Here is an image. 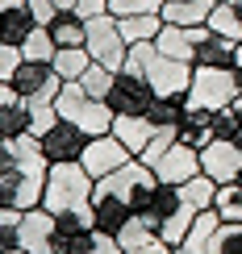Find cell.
<instances>
[{
	"label": "cell",
	"instance_id": "cell-16",
	"mask_svg": "<svg viewBox=\"0 0 242 254\" xmlns=\"http://www.w3.org/2000/svg\"><path fill=\"white\" fill-rule=\"evenodd\" d=\"M155 133H159V125L146 117V113H117V117H113V137H121V142L130 146L134 158H138L146 146H151Z\"/></svg>",
	"mask_w": 242,
	"mask_h": 254
},
{
	"label": "cell",
	"instance_id": "cell-44",
	"mask_svg": "<svg viewBox=\"0 0 242 254\" xmlns=\"http://www.w3.org/2000/svg\"><path fill=\"white\" fill-rule=\"evenodd\" d=\"M171 254H188V250H184V246H171Z\"/></svg>",
	"mask_w": 242,
	"mask_h": 254
},
{
	"label": "cell",
	"instance_id": "cell-32",
	"mask_svg": "<svg viewBox=\"0 0 242 254\" xmlns=\"http://www.w3.org/2000/svg\"><path fill=\"white\" fill-rule=\"evenodd\" d=\"M25 109H29V133H34V137H42L50 125H59L55 100H25Z\"/></svg>",
	"mask_w": 242,
	"mask_h": 254
},
{
	"label": "cell",
	"instance_id": "cell-13",
	"mask_svg": "<svg viewBox=\"0 0 242 254\" xmlns=\"http://www.w3.org/2000/svg\"><path fill=\"white\" fill-rule=\"evenodd\" d=\"M201 171L213 179V184H234L242 175V146L230 142V137H213L201 150Z\"/></svg>",
	"mask_w": 242,
	"mask_h": 254
},
{
	"label": "cell",
	"instance_id": "cell-29",
	"mask_svg": "<svg viewBox=\"0 0 242 254\" xmlns=\"http://www.w3.org/2000/svg\"><path fill=\"white\" fill-rule=\"evenodd\" d=\"M213 208L222 221H242V184H217V196H213Z\"/></svg>",
	"mask_w": 242,
	"mask_h": 254
},
{
	"label": "cell",
	"instance_id": "cell-1",
	"mask_svg": "<svg viewBox=\"0 0 242 254\" xmlns=\"http://www.w3.org/2000/svg\"><path fill=\"white\" fill-rule=\"evenodd\" d=\"M50 158L42 150V137H0V208H38L46 192Z\"/></svg>",
	"mask_w": 242,
	"mask_h": 254
},
{
	"label": "cell",
	"instance_id": "cell-46",
	"mask_svg": "<svg viewBox=\"0 0 242 254\" xmlns=\"http://www.w3.org/2000/svg\"><path fill=\"white\" fill-rule=\"evenodd\" d=\"M217 4H238V0H217Z\"/></svg>",
	"mask_w": 242,
	"mask_h": 254
},
{
	"label": "cell",
	"instance_id": "cell-35",
	"mask_svg": "<svg viewBox=\"0 0 242 254\" xmlns=\"http://www.w3.org/2000/svg\"><path fill=\"white\" fill-rule=\"evenodd\" d=\"M113 17H134V13H163V0H109Z\"/></svg>",
	"mask_w": 242,
	"mask_h": 254
},
{
	"label": "cell",
	"instance_id": "cell-19",
	"mask_svg": "<svg viewBox=\"0 0 242 254\" xmlns=\"http://www.w3.org/2000/svg\"><path fill=\"white\" fill-rule=\"evenodd\" d=\"M134 213H130V204L125 200H117V196H109V192H92V225L100 229V234H121V225L130 221Z\"/></svg>",
	"mask_w": 242,
	"mask_h": 254
},
{
	"label": "cell",
	"instance_id": "cell-45",
	"mask_svg": "<svg viewBox=\"0 0 242 254\" xmlns=\"http://www.w3.org/2000/svg\"><path fill=\"white\" fill-rule=\"evenodd\" d=\"M8 254H29V250H21V246H17V250H8Z\"/></svg>",
	"mask_w": 242,
	"mask_h": 254
},
{
	"label": "cell",
	"instance_id": "cell-42",
	"mask_svg": "<svg viewBox=\"0 0 242 254\" xmlns=\"http://www.w3.org/2000/svg\"><path fill=\"white\" fill-rule=\"evenodd\" d=\"M234 71H238V75H242V42H238V46H234Z\"/></svg>",
	"mask_w": 242,
	"mask_h": 254
},
{
	"label": "cell",
	"instance_id": "cell-12",
	"mask_svg": "<svg viewBox=\"0 0 242 254\" xmlns=\"http://www.w3.org/2000/svg\"><path fill=\"white\" fill-rule=\"evenodd\" d=\"M130 146L121 142V137H113V133H100V137H92L88 146H83V171H88L92 179H104V175H113L117 167L130 163Z\"/></svg>",
	"mask_w": 242,
	"mask_h": 254
},
{
	"label": "cell",
	"instance_id": "cell-47",
	"mask_svg": "<svg viewBox=\"0 0 242 254\" xmlns=\"http://www.w3.org/2000/svg\"><path fill=\"white\" fill-rule=\"evenodd\" d=\"M238 184H242V175H238Z\"/></svg>",
	"mask_w": 242,
	"mask_h": 254
},
{
	"label": "cell",
	"instance_id": "cell-5",
	"mask_svg": "<svg viewBox=\"0 0 242 254\" xmlns=\"http://www.w3.org/2000/svg\"><path fill=\"white\" fill-rule=\"evenodd\" d=\"M96 188H100V192H109V196H117V200H125L130 213H146L151 200H155V192H159V175H155L142 158H130V163L117 167L113 175L96 179Z\"/></svg>",
	"mask_w": 242,
	"mask_h": 254
},
{
	"label": "cell",
	"instance_id": "cell-34",
	"mask_svg": "<svg viewBox=\"0 0 242 254\" xmlns=\"http://www.w3.org/2000/svg\"><path fill=\"white\" fill-rule=\"evenodd\" d=\"M21 238V208H0V254L17 250Z\"/></svg>",
	"mask_w": 242,
	"mask_h": 254
},
{
	"label": "cell",
	"instance_id": "cell-6",
	"mask_svg": "<svg viewBox=\"0 0 242 254\" xmlns=\"http://www.w3.org/2000/svg\"><path fill=\"white\" fill-rule=\"evenodd\" d=\"M242 96L238 88V71L234 67H192V83H188V104L192 109H209L222 113Z\"/></svg>",
	"mask_w": 242,
	"mask_h": 254
},
{
	"label": "cell",
	"instance_id": "cell-20",
	"mask_svg": "<svg viewBox=\"0 0 242 254\" xmlns=\"http://www.w3.org/2000/svg\"><path fill=\"white\" fill-rule=\"evenodd\" d=\"M234 46H238V42L213 34V29L205 25L201 42H196V59H192V63H196V67H234Z\"/></svg>",
	"mask_w": 242,
	"mask_h": 254
},
{
	"label": "cell",
	"instance_id": "cell-27",
	"mask_svg": "<svg viewBox=\"0 0 242 254\" xmlns=\"http://www.w3.org/2000/svg\"><path fill=\"white\" fill-rule=\"evenodd\" d=\"M50 34H55L59 46H88V21L76 17V13L67 8V13H59V17H55Z\"/></svg>",
	"mask_w": 242,
	"mask_h": 254
},
{
	"label": "cell",
	"instance_id": "cell-17",
	"mask_svg": "<svg viewBox=\"0 0 242 254\" xmlns=\"http://www.w3.org/2000/svg\"><path fill=\"white\" fill-rule=\"evenodd\" d=\"M34 25L38 21H34V13H29V0H0V42L21 46Z\"/></svg>",
	"mask_w": 242,
	"mask_h": 254
},
{
	"label": "cell",
	"instance_id": "cell-33",
	"mask_svg": "<svg viewBox=\"0 0 242 254\" xmlns=\"http://www.w3.org/2000/svg\"><path fill=\"white\" fill-rule=\"evenodd\" d=\"M113 75H117V71H109V67H100V63H92V67L80 75V83H83V92H88V96H96V100H109Z\"/></svg>",
	"mask_w": 242,
	"mask_h": 254
},
{
	"label": "cell",
	"instance_id": "cell-43",
	"mask_svg": "<svg viewBox=\"0 0 242 254\" xmlns=\"http://www.w3.org/2000/svg\"><path fill=\"white\" fill-rule=\"evenodd\" d=\"M59 4V13H67V8H76V0H55Z\"/></svg>",
	"mask_w": 242,
	"mask_h": 254
},
{
	"label": "cell",
	"instance_id": "cell-10",
	"mask_svg": "<svg viewBox=\"0 0 242 254\" xmlns=\"http://www.w3.org/2000/svg\"><path fill=\"white\" fill-rule=\"evenodd\" d=\"M151 171L159 175V184L180 188V184H188V179L205 175V171H201V150L188 146V142H171V146H167V150L151 163Z\"/></svg>",
	"mask_w": 242,
	"mask_h": 254
},
{
	"label": "cell",
	"instance_id": "cell-3",
	"mask_svg": "<svg viewBox=\"0 0 242 254\" xmlns=\"http://www.w3.org/2000/svg\"><path fill=\"white\" fill-rule=\"evenodd\" d=\"M125 67L142 71L159 96H188V83H192V63L163 55L155 42H138V46H130Z\"/></svg>",
	"mask_w": 242,
	"mask_h": 254
},
{
	"label": "cell",
	"instance_id": "cell-2",
	"mask_svg": "<svg viewBox=\"0 0 242 254\" xmlns=\"http://www.w3.org/2000/svg\"><path fill=\"white\" fill-rule=\"evenodd\" d=\"M92 192L96 179L83 171V163H50L42 208L59 217V225H92Z\"/></svg>",
	"mask_w": 242,
	"mask_h": 254
},
{
	"label": "cell",
	"instance_id": "cell-38",
	"mask_svg": "<svg viewBox=\"0 0 242 254\" xmlns=\"http://www.w3.org/2000/svg\"><path fill=\"white\" fill-rule=\"evenodd\" d=\"M88 254H125V250H121V242H117V234H100V229H96V238H92V246H88Z\"/></svg>",
	"mask_w": 242,
	"mask_h": 254
},
{
	"label": "cell",
	"instance_id": "cell-49",
	"mask_svg": "<svg viewBox=\"0 0 242 254\" xmlns=\"http://www.w3.org/2000/svg\"><path fill=\"white\" fill-rule=\"evenodd\" d=\"M163 4H167V0H163Z\"/></svg>",
	"mask_w": 242,
	"mask_h": 254
},
{
	"label": "cell",
	"instance_id": "cell-40",
	"mask_svg": "<svg viewBox=\"0 0 242 254\" xmlns=\"http://www.w3.org/2000/svg\"><path fill=\"white\" fill-rule=\"evenodd\" d=\"M125 254H171V246H167L163 238H155V242H146V246H138V250H125Z\"/></svg>",
	"mask_w": 242,
	"mask_h": 254
},
{
	"label": "cell",
	"instance_id": "cell-26",
	"mask_svg": "<svg viewBox=\"0 0 242 254\" xmlns=\"http://www.w3.org/2000/svg\"><path fill=\"white\" fill-rule=\"evenodd\" d=\"M96 225H59L55 234V254H88Z\"/></svg>",
	"mask_w": 242,
	"mask_h": 254
},
{
	"label": "cell",
	"instance_id": "cell-30",
	"mask_svg": "<svg viewBox=\"0 0 242 254\" xmlns=\"http://www.w3.org/2000/svg\"><path fill=\"white\" fill-rule=\"evenodd\" d=\"M21 133H29V109L25 100H13L0 109V137H21Z\"/></svg>",
	"mask_w": 242,
	"mask_h": 254
},
{
	"label": "cell",
	"instance_id": "cell-25",
	"mask_svg": "<svg viewBox=\"0 0 242 254\" xmlns=\"http://www.w3.org/2000/svg\"><path fill=\"white\" fill-rule=\"evenodd\" d=\"M213 34H222L230 42H242V4H213V13L205 21Z\"/></svg>",
	"mask_w": 242,
	"mask_h": 254
},
{
	"label": "cell",
	"instance_id": "cell-7",
	"mask_svg": "<svg viewBox=\"0 0 242 254\" xmlns=\"http://www.w3.org/2000/svg\"><path fill=\"white\" fill-rule=\"evenodd\" d=\"M155 221H159V238L167 242V246H180L184 242V234L192 229V221H196V213L201 208L188 200L180 188H167V184H159V192H155V200H151V208H146Z\"/></svg>",
	"mask_w": 242,
	"mask_h": 254
},
{
	"label": "cell",
	"instance_id": "cell-9",
	"mask_svg": "<svg viewBox=\"0 0 242 254\" xmlns=\"http://www.w3.org/2000/svg\"><path fill=\"white\" fill-rule=\"evenodd\" d=\"M159 100V92L151 88V79L134 67H121L113 75V88H109V104L113 113H151V104Z\"/></svg>",
	"mask_w": 242,
	"mask_h": 254
},
{
	"label": "cell",
	"instance_id": "cell-15",
	"mask_svg": "<svg viewBox=\"0 0 242 254\" xmlns=\"http://www.w3.org/2000/svg\"><path fill=\"white\" fill-rule=\"evenodd\" d=\"M88 142L92 137L83 133L76 121H63V117H59V125H50V129L42 133V150H46L50 163H80Z\"/></svg>",
	"mask_w": 242,
	"mask_h": 254
},
{
	"label": "cell",
	"instance_id": "cell-23",
	"mask_svg": "<svg viewBox=\"0 0 242 254\" xmlns=\"http://www.w3.org/2000/svg\"><path fill=\"white\" fill-rule=\"evenodd\" d=\"M121 25V38L130 42V46H138V42H155L163 29V13H134V17H117Z\"/></svg>",
	"mask_w": 242,
	"mask_h": 254
},
{
	"label": "cell",
	"instance_id": "cell-36",
	"mask_svg": "<svg viewBox=\"0 0 242 254\" xmlns=\"http://www.w3.org/2000/svg\"><path fill=\"white\" fill-rule=\"evenodd\" d=\"M25 63V55H21V46H13V42H0V79H8L13 83L17 75V67Z\"/></svg>",
	"mask_w": 242,
	"mask_h": 254
},
{
	"label": "cell",
	"instance_id": "cell-48",
	"mask_svg": "<svg viewBox=\"0 0 242 254\" xmlns=\"http://www.w3.org/2000/svg\"><path fill=\"white\" fill-rule=\"evenodd\" d=\"M238 4H242V0H238Z\"/></svg>",
	"mask_w": 242,
	"mask_h": 254
},
{
	"label": "cell",
	"instance_id": "cell-24",
	"mask_svg": "<svg viewBox=\"0 0 242 254\" xmlns=\"http://www.w3.org/2000/svg\"><path fill=\"white\" fill-rule=\"evenodd\" d=\"M21 55H25L29 63H55L59 42H55V34H50V25H34L29 29L25 42H21Z\"/></svg>",
	"mask_w": 242,
	"mask_h": 254
},
{
	"label": "cell",
	"instance_id": "cell-31",
	"mask_svg": "<svg viewBox=\"0 0 242 254\" xmlns=\"http://www.w3.org/2000/svg\"><path fill=\"white\" fill-rule=\"evenodd\" d=\"M205 254H242V221H222V229Z\"/></svg>",
	"mask_w": 242,
	"mask_h": 254
},
{
	"label": "cell",
	"instance_id": "cell-22",
	"mask_svg": "<svg viewBox=\"0 0 242 254\" xmlns=\"http://www.w3.org/2000/svg\"><path fill=\"white\" fill-rule=\"evenodd\" d=\"M217 229H222V217H217V208H205V213H196L192 229L184 234L180 246H184L188 254H205V250H209V242L217 238Z\"/></svg>",
	"mask_w": 242,
	"mask_h": 254
},
{
	"label": "cell",
	"instance_id": "cell-18",
	"mask_svg": "<svg viewBox=\"0 0 242 254\" xmlns=\"http://www.w3.org/2000/svg\"><path fill=\"white\" fill-rule=\"evenodd\" d=\"M217 113H209V109H192V104L184 100V117H180V142L188 146H196V150H205L209 142L217 137Z\"/></svg>",
	"mask_w": 242,
	"mask_h": 254
},
{
	"label": "cell",
	"instance_id": "cell-41",
	"mask_svg": "<svg viewBox=\"0 0 242 254\" xmlns=\"http://www.w3.org/2000/svg\"><path fill=\"white\" fill-rule=\"evenodd\" d=\"M13 100H21V96H17V88H13L8 79H0V109H4V104H13Z\"/></svg>",
	"mask_w": 242,
	"mask_h": 254
},
{
	"label": "cell",
	"instance_id": "cell-37",
	"mask_svg": "<svg viewBox=\"0 0 242 254\" xmlns=\"http://www.w3.org/2000/svg\"><path fill=\"white\" fill-rule=\"evenodd\" d=\"M29 13H34V21H38V25H55L59 4H55V0H29Z\"/></svg>",
	"mask_w": 242,
	"mask_h": 254
},
{
	"label": "cell",
	"instance_id": "cell-39",
	"mask_svg": "<svg viewBox=\"0 0 242 254\" xmlns=\"http://www.w3.org/2000/svg\"><path fill=\"white\" fill-rule=\"evenodd\" d=\"M76 17H83V21H92V17H104L109 13V0H76V8H71Z\"/></svg>",
	"mask_w": 242,
	"mask_h": 254
},
{
	"label": "cell",
	"instance_id": "cell-14",
	"mask_svg": "<svg viewBox=\"0 0 242 254\" xmlns=\"http://www.w3.org/2000/svg\"><path fill=\"white\" fill-rule=\"evenodd\" d=\"M55 234H59V217L46 213V208H25L21 213V238L17 246L29 254H55Z\"/></svg>",
	"mask_w": 242,
	"mask_h": 254
},
{
	"label": "cell",
	"instance_id": "cell-8",
	"mask_svg": "<svg viewBox=\"0 0 242 254\" xmlns=\"http://www.w3.org/2000/svg\"><path fill=\"white\" fill-rule=\"evenodd\" d=\"M88 55H92V63H100V67H109V71H121L125 67V59H130V42L121 38V25H117L113 13L88 21Z\"/></svg>",
	"mask_w": 242,
	"mask_h": 254
},
{
	"label": "cell",
	"instance_id": "cell-21",
	"mask_svg": "<svg viewBox=\"0 0 242 254\" xmlns=\"http://www.w3.org/2000/svg\"><path fill=\"white\" fill-rule=\"evenodd\" d=\"M217 0H167L163 4V21L167 25H205Z\"/></svg>",
	"mask_w": 242,
	"mask_h": 254
},
{
	"label": "cell",
	"instance_id": "cell-11",
	"mask_svg": "<svg viewBox=\"0 0 242 254\" xmlns=\"http://www.w3.org/2000/svg\"><path fill=\"white\" fill-rule=\"evenodd\" d=\"M13 88L21 100H59L63 92V75L55 71V63H21L17 75H13Z\"/></svg>",
	"mask_w": 242,
	"mask_h": 254
},
{
	"label": "cell",
	"instance_id": "cell-4",
	"mask_svg": "<svg viewBox=\"0 0 242 254\" xmlns=\"http://www.w3.org/2000/svg\"><path fill=\"white\" fill-rule=\"evenodd\" d=\"M55 109H59V117H63V121H76V125H80V129L88 133V137L113 133V117H117V113H113V104H109V100L88 96L80 79L63 83V92H59Z\"/></svg>",
	"mask_w": 242,
	"mask_h": 254
},
{
	"label": "cell",
	"instance_id": "cell-28",
	"mask_svg": "<svg viewBox=\"0 0 242 254\" xmlns=\"http://www.w3.org/2000/svg\"><path fill=\"white\" fill-rule=\"evenodd\" d=\"M88 67H92V55H88V46H59V55H55V71L63 75V83L80 79Z\"/></svg>",
	"mask_w": 242,
	"mask_h": 254
}]
</instances>
